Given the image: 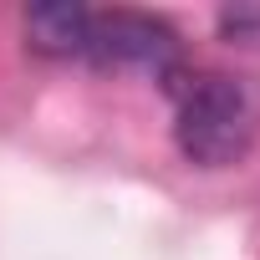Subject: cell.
Segmentation results:
<instances>
[{"label": "cell", "mask_w": 260, "mask_h": 260, "mask_svg": "<svg viewBox=\"0 0 260 260\" xmlns=\"http://www.w3.org/2000/svg\"><path fill=\"white\" fill-rule=\"evenodd\" d=\"M174 143L194 169H235L260 133L255 92L230 72H174Z\"/></svg>", "instance_id": "1"}, {"label": "cell", "mask_w": 260, "mask_h": 260, "mask_svg": "<svg viewBox=\"0 0 260 260\" xmlns=\"http://www.w3.org/2000/svg\"><path fill=\"white\" fill-rule=\"evenodd\" d=\"M92 67H143L153 77H174L179 72V31L148 11H92L87 26V56Z\"/></svg>", "instance_id": "2"}, {"label": "cell", "mask_w": 260, "mask_h": 260, "mask_svg": "<svg viewBox=\"0 0 260 260\" xmlns=\"http://www.w3.org/2000/svg\"><path fill=\"white\" fill-rule=\"evenodd\" d=\"M26 46L51 61H82L87 56V26L92 6H72V0H51V6H26Z\"/></svg>", "instance_id": "3"}, {"label": "cell", "mask_w": 260, "mask_h": 260, "mask_svg": "<svg viewBox=\"0 0 260 260\" xmlns=\"http://www.w3.org/2000/svg\"><path fill=\"white\" fill-rule=\"evenodd\" d=\"M214 31L224 46L240 51H260V0H235V6L214 11Z\"/></svg>", "instance_id": "4"}]
</instances>
